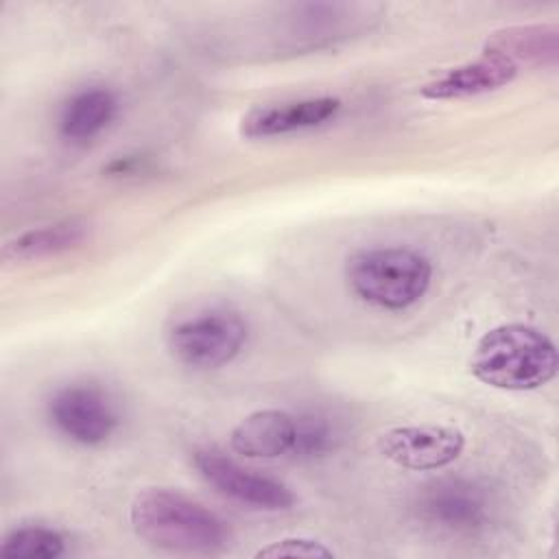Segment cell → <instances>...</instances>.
I'll return each instance as SVG.
<instances>
[{
	"instance_id": "obj_1",
	"label": "cell",
	"mask_w": 559,
	"mask_h": 559,
	"mask_svg": "<svg viewBox=\"0 0 559 559\" xmlns=\"http://www.w3.org/2000/svg\"><path fill=\"white\" fill-rule=\"evenodd\" d=\"M129 520L140 539L170 552L212 555L227 548V524L201 502L164 487L140 491L129 509Z\"/></svg>"
},
{
	"instance_id": "obj_2",
	"label": "cell",
	"mask_w": 559,
	"mask_h": 559,
	"mask_svg": "<svg viewBox=\"0 0 559 559\" xmlns=\"http://www.w3.org/2000/svg\"><path fill=\"white\" fill-rule=\"evenodd\" d=\"M472 373L496 389L533 391L550 382L559 358L555 343L537 328L509 323L489 330L472 354Z\"/></svg>"
},
{
	"instance_id": "obj_3",
	"label": "cell",
	"mask_w": 559,
	"mask_h": 559,
	"mask_svg": "<svg viewBox=\"0 0 559 559\" xmlns=\"http://www.w3.org/2000/svg\"><path fill=\"white\" fill-rule=\"evenodd\" d=\"M432 277L428 258L404 247H371L347 258L345 280L362 301L402 310L419 301Z\"/></svg>"
},
{
	"instance_id": "obj_4",
	"label": "cell",
	"mask_w": 559,
	"mask_h": 559,
	"mask_svg": "<svg viewBox=\"0 0 559 559\" xmlns=\"http://www.w3.org/2000/svg\"><path fill=\"white\" fill-rule=\"evenodd\" d=\"M245 341V319L223 308L188 317L168 332V349L173 356L194 369H216L231 362Z\"/></svg>"
},
{
	"instance_id": "obj_5",
	"label": "cell",
	"mask_w": 559,
	"mask_h": 559,
	"mask_svg": "<svg viewBox=\"0 0 559 559\" xmlns=\"http://www.w3.org/2000/svg\"><path fill=\"white\" fill-rule=\"evenodd\" d=\"M192 463L212 487L240 504L264 511H282L295 502L293 491L284 483L247 469L216 450H197L192 454Z\"/></svg>"
},
{
	"instance_id": "obj_6",
	"label": "cell",
	"mask_w": 559,
	"mask_h": 559,
	"mask_svg": "<svg viewBox=\"0 0 559 559\" xmlns=\"http://www.w3.org/2000/svg\"><path fill=\"white\" fill-rule=\"evenodd\" d=\"M52 426L74 443L100 445L116 428V413L107 395L92 384H68L48 400Z\"/></svg>"
},
{
	"instance_id": "obj_7",
	"label": "cell",
	"mask_w": 559,
	"mask_h": 559,
	"mask_svg": "<svg viewBox=\"0 0 559 559\" xmlns=\"http://www.w3.org/2000/svg\"><path fill=\"white\" fill-rule=\"evenodd\" d=\"M465 437L452 426H397L380 435L378 450L406 469H439L463 450Z\"/></svg>"
},
{
	"instance_id": "obj_8",
	"label": "cell",
	"mask_w": 559,
	"mask_h": 559,
	"mask_svg": "<svg viewBox=\"0 0 559 559\" xmlns=\"http://www.w3.org/2000/svg\"><path fill=\"white\" fill-rule=\"evenodd\" d=\"M419 511L443 531L472 533L489 518V496L474 480L443 478L421 493Z\"/></svg>"
},
{
	"instance_id": "obj_9",
	"label": "cell",
	"mask_w": 559,
	"mask_h": 559,
	"mask_svg": "<svg viewBox=\"0 0 559 559\" xmlns=\"http://www.w3.org/2000/svg\"><path fill=\"white\" fill-rule=\"evenodd\" d=\"M341 100L332 96H317L290 103H273L249 109L240 120V133L245 138H271L286 135L301 129H312L336 116Z\"/></svg>"
},
{
	"instance_id": "obj_10",
	"label": "cell",
	"mask_w": 559,
	"mask_h": 559,
	"mask_svg": "<svg viewBox=\"0 0 559 559\" xmlns=\"http://www.w3.org/2000/svg\"><path fill=\"white\" fill-rule=\"evenodd\" d=\"M515 74H518V63L509 61L502 55L485 50L483 57L467 61L463 66H456L448 70L443 76L426 83L419 90V94L432 100L478 96L511 83Z\"/></svg>"
},
{
	"instance_id": "obj_11",
	"label": "cell",
	"mask_w": 559,
	"mask_h": 559,
	"mask_svg": "<svg viewBox=\"0 0 559 559\" xmlns=\"http://www.w3.org/2000/svg\"><path fill=\"white\" fill-rule=\"evenodd\" d=\"M295 437V417L286 411L264 408L240 419L231 435L229 445L234 452L251 459H273L290 452Z\"/></svg>"
},
{
	"instance_id": "obj_12",
	"label": "cell",
	"mask_w": 559,
	"mask_h": 559,
	"mask_svg": "<svg viewBox=\"0 0 559 559\" xmlns=\"http://www.w3.org/2000/svg\"><path fill=\"white\" fill-rule=\"evenodd\" d=\"M116 114V96L107 87L76 92L63 107L59 131L70 142H85L98 135Z\"/></svg>"
},
{
	"instance_id": "obj_13",
	"label": "cell",
	"mask_w": 559,
	"mask_h": 559,
	"mask_svg": "<svg viewBox=\"0 0 559 559\" xmlns=\"http://www.w3.org/2000/svg\"><path fill=\"white\" fill-rule=\"evenodd\" d=\"M90 234L85 218H66L52 225L28 229L4 247L7 260H37L79 247Z\"/></svg>"
},
{
	"instance_id": "obj_14",
	"label": "cell",
	"mask_w": 559,
	"mask_h": 559,
	"mask_svg": "<svg viewBox=\"0 0 559 559\" xmlns=\"http://www.w3.org/2000/svg\"><path fill=\"white\" fill-rule=\"evenodd\" d=\"M489 52L502 55L509 61H531V63H555L559 50V33L548 24H528V26H511L498 31L489 37Z\"/></svg>"
},
{
	"instance_id": "obj_15",
	"label": "cell",
	"mask_w": 559,
	"mask_h": 559,
	"mask_svg": "<svg viewBox=\"0 0 559 559\" xmlns=\"http://www.w3.org/2000/svg\"><path fill=\"white\" fill-rule=\"evenodd\" d=\"M63 537L48 526H20L4 535L0 555L11 559H55L63 555Z\"/></svg>"
},
{
	"instance_id": "obj_16",
	"label": "cell",
	"mask_w": 559,
	"mask_h": 559,
	"mask_svg": "<svg viewBox=\"0 0 559 559\" xmlns=\"http://www.w3.org/2000/svg\"><path fill=\"white\" fill-rule=\"evenodd\" d=\"M338 443V432L334 424L319 415V413H308L295 417V437L290 452L297 459H319L330 454Z\"/></svg>"
},
{
	"instance_id": "obj_17",
	"label": "cell",
	"mask_w": 559,
	"mask_h": 559,
	"mask_svg": "<svg viewBox=\"0 0 559 559\" xmlns=\"http://www.w3.org/2000/svg\"><path fill=\"white\" fill-rule=\"evenodd\" d=\"M334 552L321 542L306 537H288L275 544H269L255 552V557H332Z\"/></svg>"
}]
</instances>
